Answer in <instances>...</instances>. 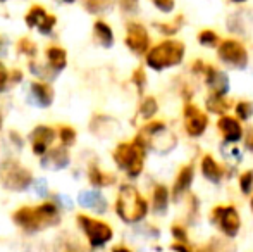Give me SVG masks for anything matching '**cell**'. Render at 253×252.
Returning <instances> with one entry per match:
<instances>
[{
    "label": "cell",
    "instance_id": "1",
    "mask_svg": "<svg viewBox=\"0 0 253 252\" xmlns=\"http://www.w3.org/2000/svg\"><path fill=\"white\" fill-rule=\"evenodd\" d=\"M62 205L57 199H43L38 204H24L10 212V221L24 235H37L57 228L62 223Z\"/></svg>",
    "mask_w": 253,
    "mask_h": 252
},
{
    "label": "cell",
    "instance_id": "2",
    "mask_svg": "<svg viewBox=\"0 0 253 252\" xmlns=\"http://www.w3.org/2000/svg\"><path fill=\"white\" fill-rule=\"evenodd\" d=\"M150 205L131 183H121L114 201V212L124 225H138L148 216Z\"/></svg>",
    "mask_w": 253,
    "mask_h": 252
},
{
    "label": "cell",
    "instance_id": "3",
    "mask_svg": "<svg viewBox=\"0 0 253 252\" xmlns=\"http://www.w3.org/2000/svg\"><path fill=\"white\" fill-rule=\"evenodd\" d=\"M112 162L119 171H123L127 178L134 180L143 173L147 161V147L138 137L133 140H123L112 149Z\"/></svg>",
    "mask_w": 253,
    "mask_h": 252
},
{
    "label": "cell",
    "instance_id": "4",
    "mask_svg": "<svg viewBox=\"0 0 253 252\" xmlns=\"http://www.w3.org/2000/svg\"><path fill=\"white\" fill-rule=\"evenodd\" d=\"M74 223H76V228L81 232L90 249H103L114 240L112 225L107 223L105 219L98 218V216H91L88 212H78L74 216Z\"/></svg>",
    "mask_w": 253,
    "mask_h": 252
},
{
    "label": "cell",
    "instance_id": "5",
    "mask_svg": "<svg viewBox=\"0 0 253 252\" xmlns=\"http://www.w3.org/2000/svg\"><path fill=\"white\" fill-rule=\"evenodd\" d=\"M35 175L19 159L5 157L0 161V189L9 194H24L31 189Z\"/></svg>",
    "mask_w": 253,
    "mask_h": 252
},
{
    "label": "cell",
    "instance_id": "6",
    "mask_svg": "<svg viewBox=\"0 0 253 252\" xmlns=\"http://www.w3.org/2000/svg\"><path fill=\"white\" fill-rule=\"evenodd\" d=\"M184 54H186V47L183 42L164 40L148 49V52L145 54V64L150 69L160 73V71L179 66L184 59Z\"/></svg>",
    "mask_w": 253,
    "mask_h": 252
},
{
    "label": "cell",
    "instance_id": "7",
    "mask_svg": "<svg viewBox=\"0 0 253 252\" xmlns=\"http://www.w3.org/2000/svg\"><path fill=\"white\" fill-rule=\"evenodd\" d=\"M136 137L143 142V145L147 147V151H153L155 154L166 155L176 147V135L170 133L167 130V125L160 119H150L143 126L140 128V131L136 133Z\"/></svg>",
    "mask_w": 253,
    "mask_h": 252
},
{
    "label": "cell",
    "instance_id": "8",
    "mask_svg": "<svg viewBox=\"0 0 253 252\" xmlns=\"http://www.w3.org/2000/svg\"><path fill=\"white\" fill-rule=\"evenodd\" d=\"M210 221L219 226L220 232L226 237H229V239H234V237L240 233L241 218H240L238 209L234 207L233 204L215 205V207L210 211Z\"/></svg>",
    "mask_w": 253,
    "mask_h": 252
},
{
    "label": "cell",
    "instance_id": "9",
    "mask_svg": "<svg viewBox=\"0 0 253 252\" xmlns=\"http://www.w3.org/2000/svg\"><path fill=\"white\" fill-rule=\"evenodd\" d=\"M124 45H126L131 54L138 55V57L147 54L148 49L152 47V38H150V33H148L147 26L138 23V21H129V23L126 24Z\"/></svg>",
    "mask_w": 253,
    "mask_h": 252
},
{
    "label": "cell",
    "instance_id": "10",
    "mask_svg": "<svg viewBox=\"0 0 253 252\" xmlns=\"http://www.w3.org/2000/svg\"><path fill=\"white\" fill-rule=\"evenodd\" d=\"M217 55L224 64L234 69H245L248 66V50L240 40L226 38L217 45Z\"/></svg>",
    "mask_w": 253,
    "mask_h": 252
},
{
    "label": "cell",
    "instance_id": "11",
    "mask_svg": "<svg viewBox=\"0 0 253 252\" xmlns=\"http://www.w3.org/2000/svg\"><path fill=\"white\" fill-rule=\"evenodd\" d=\"M57 142L55 135V126L47 125V123H40L30 131L28 135V144H30V151L35 157L40 159L42 155H45L48 152V149H52Z\"/></svg>",
    "mask_w": 253,
    "mask_h": 252
},
{
    "label": "cell",
    "instance_id": "12",
    "mask_svg": "<svg viewBox=\"0 0 253 252\" xmlns=\"http://www.w3.org/2000/svg\"><path fill=\"white\" fill-rule=\"evenodd\" d=\"M28 104L37 109H50L55 102V88L50 81L31 80L26 90Z\"/></svg>",
    "mask_w": 253,
    "mask_h": 252
},
{
    "label": "cell",
    "instance_id": "13",
    "mask_svg": "<svg viewBox=\"0 0 253 252\" xmlns=\"http://www.w3.org/2000/svg\"><path fill=\"white\" fill-rule=\"evenodd\" d=\"M183 121H184V130H186V133L193 138H198L205 133L207 126H209V116H207L200 107H197L193 102H184Z\"/></svg>",
    "mask_w": 253,
    "mask_h": 252
},
{
    "label": "cell",
    "instance_id": "14",
    "mask_svg": "<svg viewBox=\"0 0 253 252\" xmlns=\"http://www.w3.org/2000/svg\"><path fill=\"white\" fill-rule=\"evenodd\" d=\"M40 166L47 171L52 173H60L66 171L67 168L73 162V157H71V152L67 147H62V145H53L52 149H48V152L45 155H42L40 159Z\"/></svg>",
    "mask_w": 253,
    "mask_h": 252
},
{
    "label": "cell",
    "instance_id": "15",
    "mask_svg": "<svg viewBox=\"0 0 253 252\" xmlns=\"http://www.w3.org/2000/svg\"><path fill=\"white\" fill-rule=\"evenodd\" d=\"M76 202L83 211H91L97 216H102L107 212L109 202H107L105 195L97 189H83L80 190L76 197Z\"/></svg>",
    "mask_w": 253,
    "mask_h": 252
},
{
    "label": "cell",
    "instance_id": "16",
    "mask_svg": "<svg viewBox=\"0 0 253 252\" xmlns=\"http://www.w3.org/2000/svg\"><path fill=\"white\" fill-rule=\"evenodd\" d=\"M43 55H45V66H47L55 76H59L62 71H66L67 64H69V55H67V50L62 45H57V44L48 45V47L45 49Z\"/></svg>",
    "mask_w": 253,
    "mask_h": 252
},
{
    "label": "cell",
    "instance_id": "17",
    "mask_svg": "<svg viewBox=\"0 0 253 252\" xmlns=\"http://www.w3.org/2000/svg\"><path fill=\"white\" fill-rule=\"evenodd\" d=\"M203 78H205L207 87L210 88L212 94H219V95H226L229 92V78L226 73L219 71L215 66H203L202 71Z\"/></svg>",
    "mask_w": 253,
    "mask_h": 252
},
{
    "label": "cell",
    "instance_id": "18",
    "mask_svg": "<svg viewBox=\"0 0 253 252\" xmlns=\"http://www.w3.org/2000/svg\"><path fill=\"white\" fill-rule=\"evenodd\" d=\"M86 180H88V185L91 189H107V187H112L116 183V176L112 173L105 171V169L100 168L98 162H90L86 168Z\"/></svg>",
    "mask_w": 253,
    "mask_h": 252
},
{
    "label": "cell",
    "instance_id": "19",
    "mask_svg": "<svg viewBox=\"0 0 253 252\" xmlns=\"http://www.w3.org/2000/svg\"><path fill=\"white\" fill-rule=\"evenodd\" d=\"M217 128H219L220 135H222L226 144H236L243 137V128H241L240 121L233 116L222 114L217 121Z\"/></svg>",
    "mask_w": 253,
    "mask_h": 252
},
{
    "label": "cell",
    "instance_id": "20",
    "mask_svg": "<svg viewBox=\"0 0 253 252\" xmlns=\"http://www.w3.org/2000/svg\"><path fill=\"white\" fill-rule=\"evenodd\" d=\"M91 35H93L95 44L102 49H112L114 44H116V35H114L112 26L103 19H95L93 21Z\"/></svg>",
    "mask_w": 253,
    "mask_h": 252
},
{
    "label": "cell",
    "instance_id": "21",
    "mask_svg": "<svg viewBox=\"0 0 253 252\" xmlns=\"http://www.w3.org/2000/svg\"><path fill=\"white\" fill-rule=\"evenodd\" d=\"M193 178H195L193 164H184L183 168L179 169V173H177L176 180H174V185H172L174 201H177V199H181V195L186 194L188 189L191 187V183H193Z\"/></svg>",
    "mask_w": 253,
    "mask_h": 252
},
{
    "label": "cell",
    "instance_id": "22",
    "mask_svg": "<svg viewBox=\"0 0 253 252\" xmlns=\"http://www.w3.org/2000/svg\"><path fill=\"white\" fill-rule=\"evenodd\" d=\"M202 173H203V176H205V178L209 180V182H212V183H219L220 180H222V176H224L222 166H220L210 154L203 155V159H202Z\"/></svg>",
    "mask_w": 253,
    "mask_h": 252
},
{
    "label": "cell",
    "instance_id": "23",
    "mask_svg": "<svg viewBox=\"0 0 253 252\" xmlns=\"http://www.w3.org/2000/svg\"><path fill=\"white\" fill-rule=\"evenodd\" d=\"M55 135L59 145L67 149H73L78 144V130L73 125H67V123H60L55 126Z\"/></svg>",
    "mask_w": 253,
    "mask_h": 252
},
{
    "label": "cell",
    "instance_id": "24",
    "mask_svg": "<svg viewBox=\"0 0 253 252\" xmlns=\"http://www.w3.org/2000/svg\"><path fill=\"white\" fill-rule=\"evenodd\" d=\"M169 190H167L166 185H157L153 189L152 194V209L155 214H166L167 209H169Z\"/></svg>",
    "mask_w": 253,
    "mask_h": 252
},
{
    "label": "cell",
    "instance_id": "25",
    "mask_svg": "<svg viewBox=\"0 0 253 252\" xmlns=\"http://www.w3.org/2000/svg\"><path fill=\"white\" fill-rule=\"evenodd\" d=\"M14 49H16V54L19 55V57H24V59H28V61L38 59V45H37V42L31 40L30 37L17 38Z\"/></svg>",
    "mask_w": 253,
    "mask_h": 252
},
{
    "label": "cell",
    "instance_id": "26",
    "mask_svg": "<svg viewBox=\"0 0 253 252\" xmlns=\"http://www.w3.org/2000/svg\"><path fill=\"white\" fill-rule=\"evenodd\" d=\"M48 14L47 7L42 5V3H33V5L30 7V9L26 10V14H24V26L28 28V30H37L38 24L43 21V17Z\"/></svg>",
    "mask_w": 253,
    "mask_h": 252
},
{
    "label": "cell",
    "instance_id": "27",
    "mask_svg": "<svg viewBox=\"0 0 253 252\" xmlns=\"http://www.w3.org/2000/svg\"><path fill=\"white\" fill-rule=\"evenodd\" d=\"M157 112H159V102H157V99L153 95H147V97L141 99L140 105H138L136 118L143 119V121H150Z\"/></svg>",
    "mask_w": 253,
    "mask_h": 252
},
{
    "label": "cell",
    "instance_id": "28",
    "mask_svg": "<svg viewBox=\"0 0 253 252\" xmlns=\"http://www.w3.org/2000/svg\"><path fill=\"white\" fill-rule=\"evenodd\" d=\"M114 121L110 116L107 114H93V118H91L90 121V131L95 135V137H109V131L105 130V128H110V125Z\"/></svg>",
    "mask_w": 253,
    "mask_h": 252
},
{
    "label": "cell",
    "instance_id": "29",
    "mask_svg": "<svg viewBox=\"0 0 253 252\" xmlns=\"http://www.w3.org/2000/svg\"><path fill=\"white\" fill-rule=\"evenodd\" d=\"M116 0H83V7L91 16H100L112 9Z\"/></svg>",
    "mask_w": 253,
    "mask_h": 252
},
{
    "label": "cell",
    "instance_id": "30",
    "mask_svg": "<svg viewBox=\"0 0 253 252\" xmlns=\"http://www.w3.org/2000/svg\"><path fill=\"white\" fill-rule=\"evenodd\" d=\"M207 109H209L210 112H215V114H226L227 109H229V102L224 99V95H219V94H212L210 92V95L207 97Z\"/></svg>",
    "mask_w": 253,
    "mask_h": 252
},
{
    "label": "cell",
    "instance_id": "31",
    "mask_svg": "<svg viewBox=\"0 0 253 252\" xmlns=\"http://www.w3.org/2000/svg\"><path fill=\"white\" fill-rule=\"evenodd\" d=\"M183 24H184V16L183 14H177V16L174 17L172 21H169V23H155L153 26H155L162 35H166V37H172V35H176L177 31L183 28Z\"/></svg>",
    "mask_w": 253,
    "mask_h": 252
},
{
    "label": "cell",
    "instance_id": "32",
    "mask_svg": "<svg viewBox=\"0 0 253 252\" xmlns=\"http://www.w3.org/2000/svg\"><path fill=\"white\" fill-rule=\"evenodd\" d=\"M57 23H59V19H57L55 14L48 12L47 16L43 17V21H42V23L37 26L38 35H42V37H52L53 31H55Z\"/></svg>",
    "mask_w": 253,
    "mask_h": 252
},
{
    "label": "cell",
    "instance_id": "33",
    "mask_svg": "<svg viewBox=\"0 0 253 252\" xmlns=\"http://www.w3.org/2000/svg\"><path fill=\"white\" fill-rule=\"evenodd\" d=\"M197 40H198V44L203 45V47L212 49V47H217V45H219L220 38L213 30H202L200 33L197 35Z\"/></svg>",
    "mask_w": 253,
    "mask_h": 252
},
{
    "label": "cell",
    "instance_id": "34",
    "mask_svg": "<svg viewBox=\"0 0 253 252\" xmlns=\"http://www.w3.org/2000/svg\"><path fill=\"white\" fill-rule=\"evenodd\" d=\"M147 73H145L143 67H136V69L133 71V74H131V83L136 87L138 94L143 95L145 88H147Z\"/></svg>",
    "mask_w": 253,
    "mask_h": 252
},
{
    "label": "cell",
    "instance_id": "35",
    "mask_svg": "<svg viewBox=\"0 0 253 252\" xmlns=\"http://www.w3.org/2000/svg\"><path fill=\"white\" fill-rule=\"evenodd\" d=\"M234 111H236L238 118L247 121V119H250L253 114V104L250 101H240L236 104V107H234Z\"/></svg>",
    "mask_w": 253,
    "mask_h": 252
},
{
    "label": "cell",
    "instance_id": "36",
    "mask_svg": "<svg viewBox=\"0 0 253 252\" xmlns=\"http://www.w3.org/2000/svg\"><path fill=\"white\" fill-rule=\"evenodd\" d=\"M9 74H10V69L5 66V62L0 59V95L2 94H7L10 90V80H9Z\"/></svg>",
    "mask_w": 253,
    "mask_h": 252
},
{
    "label": "cell",
    "instance_id": "37",
    "mask_svg": "<svg viewBox=\"0 0 253 252\" xmlns=\"http://www.w3.org/2000/svg\"><path fill=\"white\" fill-rule=\"evenodd\" d=\"M240 190L247 195L252 194V190H253V171L252 169L245 171L243 175L240 176Z\"/></svg>",
    "mask_w": 253,
    "mask_h": 252
},
{
    "label": "cell",
    "instance_id": "38",
    "mask_svg": "<svg viewBox=\"0 0 253 252\" xmlns=\"http://www.w3.org/2000/svg\"><path fill=\"white\" fill-rule=\"evenodd\" d=\"M119 3V9L123 10V14L127 16H133L138 12V7H140V0H117Z\"/></svg>",
    "mask_w": 253,
    "mask_h": 252
},
{
    "label": "cell",
    "instance_id": "39",
    "mask_svg": "<svg viewBox=\"0 0 253 252\" xmlns=\"http://www.w3.org/2000/svg\"><path fill=\"white\" fill-rule=\"evenodd\" d=\"M57 252H84L83 247L78 244L76 239H69V240H62L59 244V249Z\"/></svg>",
    "mask_w": 253,
    "mask_h": 252
},
{
    "label": "cell",
    "instance_id": "40",
    "mask_svg": "<svg viewBox=\"0 0 253 252\" xmlns=\"http://www.w3.org/2000/svg\"><path fill=\"white\" fill-rule=\"evenodd\" d=\"M153 7L164 14H170L176 7V0H152Z\"/></svg>",
    "mask_w": 253,
    "mask_h": 252
},
{
    "label": "cell",
    "instance_id": "41",
    "mask_svg": "<svg viewBox=\"0 0 253 252\" xmlns=\"http://www.w3.org/2000/svg\"><path fill=\"white\" fill-rule=\"evenodd\" d=\"M31 189L37 192L38 197H42V199H47L48 197L47 180H43V178H35V182H33V185H31Z\"/></svg>",
    "mask_w": 253,
    "mask_h": 252
},
{
    "label": "cell",
    "instance_id": "42",
    "mask_svg": "<svg viewBox=\"0 0 253 252\" xmlns=\"http://www.w3.org/2000/svg\"><path fill=\"white\" fill-rule=\"evenodd\" d=\"M170 233H172V237H174V240H176V242H181V244L188 242V233L181 225H172V226H170Z\"/></svg>",
    "mask_w": 253,
    "mask_h": 252
},
{
    "label": "cell",
    "instance_id": "43",
    "mask_svg": "<svg viewBox=\"0 0 253 252\" xmlns=\"http://www.w3.org/2000/svg\"><path fill=\"white\" fill-rule=\"evenodd\" d=\"M9 80H10V87H17L24 81V71L19 69V67H12L9 74Z\"/></svg>",
    "mask_w": 253,
    "mask_h": 252
},
{
    "label": "cell",
    "instance_id": "44",
    "mask_svg": "<svg viewBox=\"0 0 253 252\" xmlns=\"http://www.w3.org/2000/svg\"><path fill=\"white\" fill-rule=\"evenodd\" d=\"M9 140H10V144L14 145V147H17V149H23L24 147V138H23V135L19 133L17 130H10L9 131Z\"/></svg>",
    "mask_w": 253,
    "mask_h": 252
},
{
    "label": "cell",
    "instance_id": "45",
    "mask_svg": "<svg viewBox=\"0 0 253 252\" xmlns=\"http://www.w3.org/2000/svg\"><path fill=\"white\" fill-rule=\"evenodd\" d=\"M170 251H174V252H191V249L188 247V244H181V242H174V244H170Z\"/></svg>",
    "mask_w": 253,
    "mask_h": 252
},
{
    "label": "cell",
    "instance_id": "46",
    "mask_svg": "<svg viewBox=\"0 0 253 252\" xmlns=\"http://www.w3.org/2000/svg\"><path fill=\"white\" fill-rule=\"evenodd\" d=\"M110 252H134V251L129 249V247H127L126 244H116V246H112Z\"/></svg>",
    "mask_w": 253,
    "mask_h": 252
},
{
    "label": "cell",
    "instance_id": "47",
    "mask_svg": "<svg viewBox=\"0 0 253 252\" xmlns=\"http://www.w3.org/2000/svg\"><path fill=\"white\" fill-rule=\"evenodd\" d=\"M247 149L253 152V130L250 131V135L247 137Z\"/></svg>",
    "mask_w": 253,
    "mask_h": 252
},
{
    "label": "cell",
    "instance_id": "48",
    "mask_svg": "<svg viewBox=\"0 0 253 252\" xmlns=\"http://www.w3.org/2000/svg\"><path fill=\"white\" fill-rule=\"evenodd\" d=\"M5 50V40H3V37H0V54Z\"/></svg>",
    "mask_w": 253,
    "mask_h": 252
},
{
    "label": "cell",
    "instance_id": "49",
    "mask_svg": "<svg viewBox=\"0 0 253 252\" xmlns=\"http://www.w3.org/2000/svg\"><path fill=\"white\" fill-rule=\"evenodd\" d=\"M2 128H3V112L0 109V131H2Z\"/></svg>",
    "mask_w": 253,
    "mask_h": 252
},
{
    "label": "cell",
    "instance_id": "50",
    "mask_svg": "<svg viewBox=\"0 0 253 252\" xmlns=\"http://www.w3.org/2000/svg\"><path fill=\"white\" fill-rule=\"evenodd\" d=\"M62 3H67V5H71V3H76L78 0H60Z\"/></svg>",
    "mask_w": 253,
    "mask_h": 252
},
{
    "label": "cell",
    "instance_id": "51",
    "mask_svg": "<svg viewBox=\"0 0 253 252\" xmlns=\"http://www.w3.org/2000/svg\"><path fill=\"white\" fill-rule=\"evenodd\" d=\"M231 2H233V3H245L247 0H231Z\"/></svg>",
    "mask_w": 253,
    "mask_h": 252
},
{
    "label": "cell",
    "instance_id": "52",
    "mask_svg": "<svg viewBox=\"0 0 253 252\" xmlns=\"http://www.w3.org/2000/svg\"><path fill=\"white\" fill-rule=\"evenodd\" d=\"M250 207H252V212H253V197H252V201H250Z\"/></svg>",
    "mask_w": 253,
    "mask_h": 252
},
{
    "label": "cell",
    "instance_id": "53",
    "mask_svg": "<svg viewBox=\"0 0 253 252\" xmlns=\"http://www.w3.org/2000/svg\"><path fill=\"white\" fill-rule=\"evenodd\" d=\"M7 2V0H0V3H5Z\"/></svg>",
    "mask_w": 253,
    "mask_h": 252
}]
</instances>
